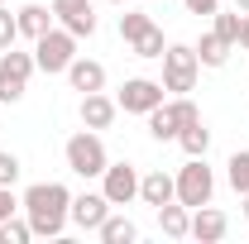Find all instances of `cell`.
<instances>
[{
	"label": "cell",
	"mask_w": 249,
	"mask_h": 244,
	"mask_svg": "<svg viewBox=\"0 0 249 244\" xmlns=\"http://www.w3.org/2000/svg\"><path fill=\"white\" fill-rule=\"evenodd\" d=\"M225 182L235 187L240 196L249 192V149H235V153H230V163H225Z\"/></svg>",
	"instance_id": "22"
},
{
	"label": "cell",
	"mask_w": 249,
	"mask_h": 244,
	"mask_svg": "<svg viewBox=\"0 0 249 244\" xmlns=\"http://www.w3.org/2000/svg\"><path fill=\"white\" fill-rule=\"evenodd\" d=\"M187 5V15H216L220 10V0H182Z\"/></svg>",
	"instance_id": "29"
},
{
	"label": "cell",
	"mask_w": 249,
	"mask_h": 244,
	"mask_svg": "<svg viewBox=\"0 0 249 244\" xmlns=\"http://www.w3.org/2000/svg\"><path fill=\"white\" fill-rule=\"evenodd\" d=\"M196 72H201V58L192 43H168L163 48V91L168 96H187L196 87Z\"/></svg>",
	"instance_id": "3"
},
{
	"label": "cell",
	"mask_w": 249,
	"mask_h": 244,
	"mask_svg": "<svg viewBox=\"0 0 249 244\" xmlns=\"http://www.w3.org/2000/svg\"><path fill=\"white\" fill-rule=\"evenodd\" d=\"M149 24H154L149 15H139V10H124V15H120V38H124V43H134V38L149 29Z\"/></svg>",
	"instance_id": "25"
},
{
	"label": "cell",
	"mask_w": 249,
	"mask_h": 244,
	"mask_svg": "<svg viewBox=\"0 0 249 244\" xmlns=\"http://www.w3.org/2000/svg\"><path fill=\"white\" fill-rule=\"evenodd\" d=\"M225 230H230L225 211H216V206L206 201V206H196V211H192V230H187V235H192V240H201V244H220V240H225Z\"/></svg>",
	"instance_id": "13"
},
{
	"label": "cell",
	"mask_w": 249,
	"mask_h": 244,
	"mask_svg": "<svg viewBox=\"0 0 249 244\" xmlns=\"http://www.w3.org/2000/svg\"><path fill=\"white\" fill-rule=\"evenodd\" d=\"M235 10H240V15H249V0H235Z\"/></svg>",
	"instance_id": "31"
},
{
	"label": "cell",
	"mask_w": 249,
	"mask_h": 244,
	"mask_svg": "<svg viewBox=\"0 0 249 244\" xmlns=\"http://www.w3.org/2000/svg\"><path fill=\"white\" fill-rule=\"evenodd\" d=\"M34 72H38L34 53L5 48V53H0V105H15V101H24V91H29V77H34Z\"/></svg>",
	"instance_id": "7"
},
{
	"label": "cell",
	"mask_w": 249,
	"mask_h": 244,
	"mask_svg": "<svg viewBox=\"0 0 249 244\" xmlns=\"http://www.w3.org/2000/svg\"><path fill=\"white\" fill-rule=\"evenodd\" d=\"M163 101H168V91H163V82H154V77H129L120 87V96H115V105H120L124 115H149Z\"/></svg>",
	"instance_id": "8"
},
{
	"label": "cell",
	"mask_w": 249,
	"mask_h": 244,
	"mask_svg": "<svg viewBox=\"0 0 249 244\" xmlns=\"http://www.w3.org/2000/svg\"><path fill=\"white\" fill-rule=\"evenodd\" d=\"M106 5H129V0H106Z\"/></svg>",
	"instance_id": "33"
},
{
	"label": "cell",
	"mask_w": 249,
	"mask_h": 244,
	"mask_svg": "<svg viewBox=\"0 0 249 244\" xmlns=\"http://www.w3.org/2000/svg\"><path fill=\"white\" fill-rule=\"evenodd\" d=\"M34 230L29 220H19V215H10V220H0V244H29Z\"/></svg>",
	"instance_id": "23"
},
{
	"label": "cell",
	"mask_w": 249,
	"mask_h": 244,
	"mask_svg": "<svg viewBox=\"0 0 249 244\" xmlns=\"http://www.w3.org/2000/svg\"><path fill=\"white\" fill-rule=\"evenodd\" d=\"M96 240H101V244H134V240H139V225H134L129 215H115V211H110L106 220H101Z\"/></svg>",
	"instance_id": "18"
},
{
	"label": "cell",
	"mask_w": 249,
	"mask_h": 244,
	"mask_svg": "<svg viewBox=\"0 0 249 244\" xmlns=\"http://www.w3.org/2000/svg\"><path fill=\"white\" fill-rule=\"evenodd\" d=\"M19 43V19L10 15V5H0V53Z\"/></svg>",
	"instance_id": "26"
},
{
	"label": "cell",
	"mask_w": 249,
	"mask_h": 244,
	"mask_svg": "<svg viewBox=\"0 0 249 244\" xmlns=\"http://www.w3.org/2000/svg\"><path fill=\"white\" fill-rule=\"evenodd\" d=\"M163 48H168V38H163V29H158V24H149V29L129 43V53H134V58H163Z\"/></svg>",
	"instance_id": "21"
},
{
	"label": "cell",
	"mask_w": 249,
	"mask_h": 244,
	"mask_svg": "<svg viewBox=\"0 0 249 244\" xmlns=\"http://www.w3.org/2000/svg\"><path fill=\"white\" fill-rule=\"evenodd\" d=\"M53 19L77 38H91L96 34V5L91 0H53Z\"/></svg>",
	"instance_id": "10"
},
{
	"label": "cell",
	"mask_w": 249,
	"mask_h": 244,
	"mask_svg": "<svg viewBox=\"0 0 249 244\" xmlns=\"http://www.w3.org/2000/svg\"><path fill=\"white\" fill-rule=\"evenodd\" d=\"M62 158H67V168H72L77 177H101L106 163H110V153H106V144H101L96 129H77V134L62 144Z\"/></svg>",
	"instance_id": "2"
},
{
	"label": "cell",
	"mask_w": 249,
	"mask_h": 244,
	"mask_svg": "<svg viewBox=\"0 0 249 244\" xmlns=\"http://www.w3.org/2000/svg\"><path fill=\"white\" fill-rule=\"evenodd\" d=\"M192 48H196L201 67H225V62H230V48H235V43H225V38H220L216 29H206L201 38H196V43H192Z\"/></svg>",
	"instance_id": "19"
},
{
	"label": "cell",
	"mask_w": 249,
	"mask_h": 244,
	"mask_svg": "<svg viewBox=\"0 0 249 244\" xmlns=\"http://www.w3.org/2000/svg\"><path fill=\"white\" fill-rule=\"evenodd\" d=\"M240 24H245V15H240V10H230V15L216 10V24H211V29H216L225 43H240Z\"/></svg>",
	"instance_id": "24"
},
{
	"label": "cell",
	"mask_w": 249,
	"mask_h": 244,
	"mask_svg": "<svg viewBox=\"0 0 249 244\" xmlns=\"http://www.w3.org/2000/svg\"><path fill=\"white\" fill-rule=\"evenodd\" d=\"M173 182H178V201H182L187 211H196V206H206L216 196V173L206 168V158H187Z\"/></svg>",
	"instance_id": "6"
},
{
	"label": "cell",
	"mask_w": 249,
	"mask_h": 244,
	"mask_svg": "<svg viewBox=\"0 0 249 244\" xmlns=\"http://www.w3.org/2000/svg\"><path fill=\"white\" fill-rule=\"evenodd\" d=\"M19 211H24V220H29L34 240H58L62 230L72 225L67 220V211H72V192L62 182H34L24 196H19Z\"/></svg>",
	"instance_id": "1"
},
{
	"label": "cell",
	"mask_w": 249,
	"mask_h": 244,
	"mask_svg": "<svg viewBox=\"0 0 249 244\" xmlns=\"http://www.w3.org/2000/svg\"><path fill=\"white\" fill-rule=\"evenodd\" d=\"M178 144H182V153H187V158H206V149H211V129H206V120H192V124H182Z\"/></svg>",
	"instance_id": "20"
},
{
	"label": "cell",
	"mask_w": 249,
	"mask_h": 244,
	"mask_svg": "<svg viewBox=\"0 0 249 244\" xmlns=\"http://www.w3.org/2000/svg\"><path fill=\"white\" fill-rule=\"evenodd\" d=\"M158 225H163L168 240H187V230H192V211H187L182 201H163V206H158Z\"/></svg>",
	"instance_id": "17"
},
{
	"label": "cell",
	"mask_w": 249,
	"mask_h": 244,
	"mask_svg": "<svg viewBox=\"0 0 249 244\" xmlns=\"http://www.w3.org/2000/svg\"><path fill=\"white\" fill-rule=\"evenodd\" d=\"M115 211L110 201H106V192H82V196H72V211H67V220L77 225V230H87V235H96L101 230V220Z\"/></svg>",
	"instance_id": "11"
},
{
	"label": "cell",
	"mask_w": 249,
	"mask_h": 244,
	"mask_svg": "<svg viewBox=\"0 0 249 244\" xmlns=\"http://www.w3.org/2000/svg\"><path fill=\"white\" fill-rule=\"evenodd\" d=\"M19 173H24V163H19V153L0 149V187H15V182H19Z\"/></svg>",
	"instance_id": "27"
},
{
	"label": "cell",
	"mask_w": 249,
	"mask_h": 244,
	"mask_svg": "<svg viewBox=\"0 0 249 244\" xmlns=\"http://www.w3.org/2000/svg\"><path fill=\"white\" fill-rule=\"evenodd\" d=\"M101 192H106L110 206H129V201H139V168H134V163H106V173H101Z\"/></svg>",
	"instance_id": "9"
},
{
	"label": "cell",
	"mask_w": 249,
	"mask_h": 244,
	"mask_svg": "<svg viewBox=\"0 0 249 244\" xmlns=\"http://www.w3.org/2000/svg\"><path fill=\"white\" fill-rule=\"evenodd\" d=\"M72 58H77V34H67L62 24H53L43 38H34V62H38V72L58 77V72L72 67Z\"/></svg>",
	"instance_id": "4"
},
{
	"label": "cell",
	"mask_w": 249,
	"mask_h": 244,
	"mask_svg": "<svg viewBox=\"0 0 249 244\" xmlns=\"http://www.w3.org/2000/svg\"><path fill=\"white\" fill-rule=\"evenodd\" d=\"M15 211H19V196H15V187H0V220H10Z\"/></svg>",
	"instance_id": "28"
},
{
	"label": "cell",
	"mask_w": 249,
	"mask_h": 244,
	"mask_svg": "<svg viewBox=\"0 0 249 244\" xmlns=\"http://www.w3.org/2000/svg\"><path fill=\"white\" fill-rule=\"evenodd\" d=\"M0 5H5V0H0Z\"/></svg>",
	"instance_id": "34"
},
{
	"label": "cell",
	"mask_w": 249,
	"mask_h": 244,
	"mask_svg": "<svg viewBox=\"0 0 249 244\" xmlns=\"http://www.w3.org/2000/svg\"><path fill=\"white\" fill-rule=\"evenodd\" d=\"M144 120H149V134H154L158 144H168V139H178V134H182V124L201 120V110H196V101H187V96H173V101L154 105Z\"/></svg>",
	"instance_id": "5"
},
{
	"label": "cell",
	"mask_w": 249,
	"mask_h": 244,
	"mask_svg": "<svg viewBox=\"0 0 249 244\" xmlns=\"http://www.w3.org/2000/svg\"><path fill=\"white\" fill-rule=\"evenodd\" d=\"M62 77L72 82V91H82V96L87 91H106V67H101L96 58H82V53L72 58V67H67Z\"/></svg>",
	"instance_id": "15"
},
{
	"label": "cell",
	"mask_w": 249,
	"mask_h": 244,
	"mask_svg": "<svg viewBox=\"0 0 249 244\" xmlns=\"http://www.w3.org/2000/svg\"><path fill=\"white\" fill-rule=\"evenodd\" d=\"M139 201L144 206H163V201H178V182H173V173H163V168H154V173H139Z\"/></svg>",
	"instance_id": "14"
},
{
	"label": "cell",
	"mask_w": 249,
	"mask_h": 244,
	"mask_svg": "<svg viewBox=\"0 0 249 244\" xmlns=\"http://www.w3.org/2000/svg\"><path fill=\"white\" fill-rule=\"evenodd\" d=\"M240 48L249 53V15H245V24H240Z\"/></svg>",
	"instance_id": "30"
},
{
	"label": "cell",
	"mask_w": 249,
	"mask_h": 244,
	"mask_svg": "<svg viewBox=\"0 0 249 244\" xmlns=\"http://www.w3.org/2000/svg\"><path fill=\"white\" fill-rule=\"evenodd\" d=\"M15 19H19V38H43L53 29V5H19Z\"/></svg>",
	"instance_id": "16"
},
{
	"label": "cell",
	"mask_w": 249,
	"mask_h": 244,
	"mask_svg": "<svg viewBox=\"0 0 249 244\" xmlns=\"http://www.w3.org/2000/svg\"><path fill=\"white\" fill-rule=\"evenodd\" d=\"M115 115H120V105H115V96H106V91H87L82 96V129H110L115 124Z\"/></svg>",
	"instance_id": "12"
},
{
	"label": "cell",
	"mask_w": 249,
	"mask_h": 244,
	"mask_svg": "<svg viewBox=\"0 0 249 244\" xmlns=\"http://www.w3.org/2000/svg\"><path fill=\"white\" fill-rule=\"evenodd\" d=\"M240 211H245V215H249V192H245V196H240Z\"/></svg>",
	"instance_id": "32"
}]
</instances>
